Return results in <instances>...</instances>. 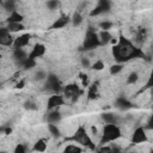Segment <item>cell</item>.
I'll use <instances>...</instances> for the list:
<instances>
[{
  "mask_svg": "<svg viewBox=\"0 0 153 153\" xmlns=\"http://www.w3.org/2000/svg\"><path fill=\"white\" fill-rule=\"evenodd\" d=\"M138 79H139V74L136 72H132L127 78V83L128 84H135L138 82Z\"/></svg>",
  "mask_w": 153,
  "mask_h": 153,
  "instance_id": "cell-28",
  "label": "cell"
},
{
  "mask_svg": "<svg viewBox=\"0 0 153 153\" xmlns=\"http://www.w3.org/2000/svg\"><path fill=\"white\" fill-rule=\"evenodd\" d=\"M3 1H4V0H0V4H3Z\"/></svg>",
  "mask_w": 153,
  "mask_h": 153,
  "instance_id": "cell-45",
  "label": "cell"
},
{
  "mask_svg": "<svg viewBox=\"0 0 153 153\" xmlns=\"http://www.w3.org/2000/svg\"><path fill=\"white\" fill-rule=\"evenodd\" d=\"M48 129H49V133L53 135V136H55V138H59L60 136V129L57 128V126H55L54 123H49L48 124Z\"/></svg>",
  "mask_w": 153,
  "mask_h": 153,
  "instance_id": "cell-24",
  "label": "cell"
},
{
  "mask_svg": "<svg viewBox=\"0 0 153 153\" xmlns=\"http://www.w3.org/2000/svg\"><path fill=\"white\" fill-rule=\"evenodd\" d=\"M47 6H48L49 10H55L59 6V1H57V0H48Z\"/></svg>",
  "mask_w": 153,
  "mask_h": 153,
  "instance_id": "cell-33",
  "label": "cell"
},
{
  "mask_svg": "<svg viewBox=\"0 0 153 153\" xmlns=\"http://www.w3.org/2000/svg\"><path fill=\"white\" fill-rule=\"evenodd\" d=\"M35 66H36V60L29 59V57H26V60H25L24 63H23V67H24L25 69H31V68H34Z\"/></svg>",
  "mask_w": 153,
  "mask_h": 153,
  "instance_id": "cell-26",
  "label": "cell"
},
{
  "mask_svg": "<svg viewBox=\"0 0 153 153\" xmlns=\"http://www.w3.org/2000/svg\"><path fill=\"white\" fill-rule=\"evenodd\" d=\"M99 26H101L102 30H108L109 31L113 28V23L111 22H108V21H104V22H101L99 23Z\"/></svg>",
  "mask_w": 153,
  "mask_h": 153,
  "instance_id": "cell-30",
  "label": "cell"
},
{
  "mask_svg": "<svg viewBox=\"0 0 153 153\" xmlns=\"http://www.w3.org/2000/svg\"><path fill=\"white\" fill-rule=\"evenodd\" d=\"M6 28L10 32H19V31H23L25 29L23 23H9V25Z\"/></svg>",
  "mask_w": 153,
  "mask_h": 153,
  "instance_id": "cell-18",
  "label": "cell"
},
{
  "mask_svg": "<svg viewBox=\"0 0 153 153\" xmlns=\"http://www.w3.org/2000/svg\"><path fill=\"white\" fill-rule=\"evenodd\" d=\"M110 151H111L110 147H102V148H99V152H110Z\"/></svg>",
  "mask_w": 153,
  "mask_h": 153,
  "instance_id": "cell-41",
  "label": "cell"
},
{
  "mask_svg": "<svg viewBox=\"0 0 153 153\" xmlns=\"http://www.w3.org/2000/svg\"><path fill=\"white\" fill-rule=\"evenodd\" d=\"M5 127H6V126L0 127V134H4V133H5Z\"/></svg>",
  "mask_w": 153,
  "mask_h": 153,
  "instance_id": "cell-44",
  "label": "cell"
},
{
  "mask_svg": "<svg viewBox=\"0 0 153 153\" xmlns=\"http://www.w3.org/2000/svg\"><path fill=\"white\" fill-rule=\"evenodd\" d=\"M82 65H83V67H85V68L91 67V62H90V60H89L88 57H82Z\"/></svg>",
  "mask_w": 153,
  "mask_h": 153,
  "instance_id": "cell-37",
  "label": "cell"
},
{
  "mask_svg": "<svg viewBox=\"0 0 153 153\" xmlns=\"http://www.w3.org/2000/svg\"><path fill=\"white\" fill-rule=\"evenodd\" d=\"M147 141V135L146 132L142 127H139L134 130L133 136H132V142L133 143H141V142H146Z\"/></svg>",
  "mask_w": 153,
  "mask_h": 153,
  "instance_id": "cell-8",
  "label": "cell"
},
{
  "mask_svg": "<svg viewBox=\"0 0 153 153\" xmlns=\"http://www.w3.org/2000/svg\"><path fill=\"white\" fill-rule=\"evenodd\" d=\"M25 151H26V148H25V146L22 145V143H18L17 147L15 148V152H16V153H24Z\"/></svg>",
  "mask_w": 153,
  "mask_h": 153,
  "instance_id": "cell-36",
  "label": "cell"
},
{
  "mask_svg": "<svg viewBox=\"0 0 153 153\" xmlns=\"http://www.w3.org/2000/svg\"><path fill=\"white\" fill-rule=\"evenodd\" d=\"M13 37L11 36V32L7 30V28H0V44L10 47L13 44Z\"/></svg>",
  "mask_w": 153,
  "mask_h": 153,
  "instance_id": "cell-7",
  "label": "cell"
},
{
  "mask_svg": "<svg viewBox=\"0 0 153 153\" xmlns=\"http://www.w3.org/2000/svg\"><path fill=\"white\" fill-rule=\"evenodd\" d=\"M24 108L26 110H37V105L34 102H31V101H26L24 103Z\"/></svg>",
  "mask_w": 153,
  "mask_h": 153,
  "instance_id": "cell-32",
  "label": "cell"
},
{
  "mask_svg": "<svg viewBox=\"0 0 153 153\" xmlns=\"http://www.w3.org/2000/svg\"><path fill=\"white\" fill-rule=\"evenodd\" d=\"M122 69H123V65H122V63H116V65H113V66L110 67V74L115 75V74L120 73Z\"/></svg>",
  "mask_w": 153,
  "mask_h": 153,
  "instance_id": "cell-27",
  "label": "cell"
},
{
  "mask_svg": "<svg viewBox=\"0 0 153 153\" xmlns=\"http://www.w3.org/2000/svg\"><path fill=\"white\" fill-rule=\"evenodd\" d=\"M1 57H3V55H1V54H0V59H1Z\"/></svg>",
  "mask_w": 153,
  "mask_h": 153,
  "instance_id": "cell-46",
  "label": "cell"
},
{
  "mask_svg": "<svg viewBox=\"0 0 153 153\" xmlns=\"http://www.w3.org/2000/svg\"><path fill=\"white\" fill-rule=\"evenodd\" d=\"M113 54L115 60L120 63L126 62L134 57H145V54L142 53V50L139 48H135L132 44V42L124 38L123 36H121L117 44L113 47Z\"/></svg>",
  "mask_w": 153,
  "mask_h": 153,
  "instance_id": "cell-1",
  "label": "cell"
},
{
  "mask_svg": "<svg viewBox=\"0 0 153 153\" xmlns=\"http://www.w3.org/2000/svg\"><path fill=\"white\" fill-rule=\"evenodd\" d=\"M89 99H96L97 98V84H92L89 89Z\"/></svg>",
  "mask_w": 153,
  "mask_h": 153,
  "instance_id": "cell-25",
  "label": "cell"
},
{
  "mask_svg": "<svg viewBox=\"0 0 153 153\" xmlns=\"http://www.w3.org/2000/svg\"><path fill=\"white\" fill-rule=\"evenodd\" d=\"M46 89H48L49 91H53V92H59L60 90V82H59V78L55 75V74H49L47 75L46 78Z\"/></svg>",
  "mask_w": 153,
  "mask_h": 153,
  "instance_id": "cell-6",
  "label": "cell"
},
{
  "mask_svg": "<svg viewBox=\"0 0 153 153\" xmlns=\"http://www.w3.org/2000/svg\"><path fill=\"white\" fill-rule=\"evenodd\" d=\"M117 42H118V41H117L116 38H111V40H110V43H113L114 46H115V44H117Z\"/></svg>",
  "mask_w": 153,
  "mask_h": 153,
  "instance_id": "cell-43",
  "label": "cell"
},
{
  "mask_svg": "<svg viewBox=\"0 0 153 153\" xmlns=\"http://www.w3.org/2000/svg\"><path fill=\"white\" fill-rule=\"evenodd\" d=\"M63 95H65V97L71 98L72 103H75L76 101H78L79 96L82 95V91L79 90V86L76 84H71V85H67L63 89Z\"/></svg>",
  "mask_w": 153,
  "mask_h": 153,
  "instance_id": "cell-5",
  "label": "cell"
},
{
  "mask_svg": "<svg viewBox=\"0 0 153 153\" xmlns=\"http://www.w3.org/2000/svg\"><path fill=\"white\" fill-rule=\"evenodd\" d=\"M104 67H105V66H104V62H103L102 60H98V61H96L93 65H91V68H92L93 71H102Z\"/></svg>",
  "mask_w": 153,
  "mask_h": 153,
  "instance_id": "cell-29",
  "label": "cell"
},
{
  "mask_svg": "<svg viewBox=\"0 0 153 153\" xmlns=\"http://www.w3.org/2000/svg\"><path fill=\"white\" fill-rule=\"evenodd\" d=\"M23 21H24L23 15H21V13L17 12L16 10L12 11L11 15L9 16V18H7V22H9V23H23Z\"/></svg>",
  "mask_w": 153,
  "mask_h": 153,
  "instance_id": "cell-15",
  "label": "cell"
},
{
  "mask_svg": "<svg viewBox=\"0 0 153 153\" xmlns=\"http://www.w3.org/2000/svg\"><path fill=\"white\" fill-rule=\"evenodd\" d=\"M83 149L80 148V147H78V146H74V145H68L66 148H65V152H82Z\"/></svg>",
  "mask_w": 153,
  "mask_h": 153,
  "instance_id": "cell-31",
  "label": "cell"
},
{
  "mask_svg": "<svg viewBox=\"0 0 153 153\" xmlns=\"http://www.w3.org/2000/svg\"><path fill=\"white\" fill-rule=\"evenodd\" d=\"M71 140L78 142V143H80L83 146H86V147H90V148L95 149V145H93L92 140L90 139V136L88 135V133H86L84 127H79L78 130L75 132V134L71 138Z\"/></svg>",
  "mask_w": 153,
  "mask_h": 153,
  "instance_id": "cell-3",
  "label": "cell"
},
{
  "mask_svg": "<svg viewBox=\"0 0 153 153\" xmlns=\"http://www.w3.org/2000/svg\"><path fill=\"white\" fill-rule=\"evenodd\" d=\"M98 37H99L101 44H108V43H110V40L113 38L111 34H110L108 30H102V31L98 34Z\"/></svg>",
  "mask_w": 153,
  "mask_h": 153,
  "instance_id": "cell-16",
  "label": "cell"
},
{
  "mask_svg": "<svg viewBox=\"0 0 153 153\" xmlns=\"http://www.w3.org/2000/svg\"><path fill=\"white\" fill-rule=\"evenodd\" d=\"M46 149H47V143L44 140H38L34 146V151L36 152H44Z\"/></svg>",
  "mask_w": 153,
  "mask_h": 153,
  "instance_id": "cell-23",
  "label": "cell"
},
{
  "mask_svg": "<svg viewBox=\"0 0 153 153\" xmlns=\"http://www.w3.org/2000/svg\"><path fill=\"white\" fill-rule=\"evenodd\" d=\"M30 38H31V35H30V34H23V35H21L19 37L15 38V41H13V47H15V49H21V48L28 46Z\"/></svg>",
  "mask_w": 153,
  "mask_h": 153,
  "instance_id": "cell-9",
  "label": "cell"
},
{
  "mask_svg": "<svg viewBox=\"0 0 153 153\" xmlns=\"http://www.w3.org/2000/svg\"><path fill=\"white\" fill-rule=\"evenodd\" d=\"M0 88H1V83H0Z\"/></svg>",
  "mask_w": 153,
  "mask_h": 153,
  "instance_id": "cell-47",
  "label": "cell"
},
{
  "mask_svg": "<svg viewBox=\"0 0 153 153\" xmlns=\"http://www.w3.org/2000/svg\"><path fill=\"white\" fill-rule=\"evenodd\" d=\"M91 132H92V134H95V135H96V134L98 133V129H97L95 126H92V127H91Z\"/></svg>",
  "mask_w": 153,
  "mask_h": 153,
  "instance_id": "cell-42",
  "label": "cell"
},
{
  "mask_svg": "<svg viewBox=\"0 0 153 153\" xmlns=\"http://www.w3.org/2000/svg\"><path fill=\"white\" fill-rule=\"evenodd\" d=\"M47 120L49 123H57L61 121V114L59 111H51L48 114L47 116Z\"/></svg>",
  "mask_w": 153,
  "mask_h": 153,
  "instance_id": "cell-19",
  "label": "cell"
},
{
  "mask_svg": "<svg viewBox=\"0 0 153 153\" xmlns=\"http://www.w3.org/2000/svg\"><path fill=\"white\" fill-rule=\"evenodd\" d=\"M102 13H103L102 9H101L99 6H96V7L90 12V16H91V17H95V16H99V15H102Z\"/></svg>",
  "mask_w": 153,
  "mask_h": 153,
  "instance_id": "cell-35",
  "label": "cell"
},
{
  "mask_svg": "<svg viewBox=\"0 0 153 153\" xmlns=\"http://www.w3.org/2000/svg\"><path fill=\"white\" fill-rule=\"evenodd\" d=\"M116 108H118V109H121V110H126V109L132 108V103H130L129 101H127L126 98L120 97V98H117V101H116Z\"/></svg>",
  "mask_w": 153,
  "mask_h": 153,
  "instance_id": "cell-17",
  "label": "cell"
},
{
  "mask_svg": "<svg viewBox=\"0 0 153 153\" xmlns=\"http://www.w3.org/2000/svg\"><path fill=\"white\" fill-rule=\"evenodd\" d=\"M26 53L21 48V49H15V51H13V59H15V61H16V63L17 65H19V66H23V63H24V61L26 60Z\"/></svg>",
  "mask_w": 153,
  "mask_h": 153,
  "instance_id": "cell-12",
  "label": "cell"
},
{
  "mask_svg": "<svg viewBox=\"0 0 153 153\" xmlns=\"http://www.w3.org/2000/svg\"><path fill=\"white\" fill-rule=\"evenodd\" d=\"M47 78V73L44 71H38L36 74H35V79L36 80H44Z\"/></svg>",
  "mask_w": 153,
  "mask_h": 153,
  "instance_id": "cell-34",
  "label": "cell"
},
{
  "mask_svg": "<svg viewBox=\"0 0 153 153\" xmlns=\"http://www.w3.org/2000/svg\"><path fill=\"white\" fill-rule=\"evenodd\" d=\"M24 86H25V80H24V79L19 80V82L16 84V89H23Z\"/></svg>",
  "mask_w": 153,
  "mask_h": 153,
  "instance_id": "cell-39",
  "label": "cell"
},
{
  "mask_svg": "<svg viewBox=\"0 0 153 153\" xmlns=\"http://www.w3.org/2000/svg\"><path fill=\"white\" fill-rule=\"evenodd\" d=\"M69 22H71V18L68 16H61L59 19H56L53 23V25H51L50 29H61V28H65Z\"/></svg>",
  "mask_w": 153,
  "mask_h": 153,
  "instance_id": "cell-13",
  "label": "cell"
},
{
  "mask_svg": "<svg viewBox=\"0 0 153 153\" xmlns=\"http://www.w3.org/2000/svg\"><path fill=\"white\" fill-rule=\"evenodd\" d=\"M44 53H46V47H44V44H41V43H38V44H36L34 48H32V50H31V53L29 54V59H34V60H36L37 57H41V56H43L44 55Z\"/></svg>",
  "mask_w": 153,
  "mask_h": 153,
  "instance_id": "cell-11",
  "label": "cell"
},
{
  "mask_svg": "<svg viewBox=\"0 0 153 153\" xmlns=\"http://www.w3.org/2000/svg\"><path fill=\"white\" fill-rule=\"evenodd\" d=\"M80 76H82V80H83V86H84V88H86V86L89 85L88 75H86V74H80Z\"/></svg>",
  "mask_w": 153,
  "mask_h": 153,
  "instance_id": "cell-38",
  "label": "cell"
},
{
  "mask_svg": "<svg viewBox=\"0 0 153 153\" xmlns=\"http://www.w3.org/2000/svg\"><path fill=\"white\" fill-rule=\"evenodd\" d=\"M102 118L105 122V124H117V121H118V117L115 114H111V113L103 114L102 115Z\"/></svg>",
  "mask_w": 153,
  "mask_h": 153,
  "instance_id": "cell-14",
  "label": "cell"
},
{
  "mask_svg": "<svg viewBox=\"0 0 153 153\" xmlns=\"http://www.w3.org/2000/svg\"><path fill=\"white\" fill-rule=\"evenodd\" d=\"M11 133H12V128H11V127H9V126H6V127H5V133H4V134L10 135Z\"/></svg>",
  "mask_w": 153,
  "mask_h": 153,
  "instance_id": "cell-40",
  "label": "cell"
},
{
  "mask_svg": "<svg viewBox=\"0 0 153 153\" xmlns=\"http://www.w3.org/2000/svg\"><path fill=\"white\" fill-rule=\"evenodd\" d=\"M103 12H108L111 7V3H110V0H98V5Z\"/></svg>",
  "mask_w": 153,
  "mask_h": 153,
  "instance_id": "cell-21",
  "label": "cell"
},
{
  "mask_svg": "<svg viewBox=\"0 0 153 153\" xmlns=\"http://www.w3.org/2000/svg\"><path fill=\"white\" fill-rule=\"evenodd\" d=\"M121 136V130L117 124H107L103 129V135L101 139V143H108L110 141H115Z\"/></svg>",
  "mask_w": 153,
  "mask_h": 153,
  "instance_id": "cell-2",
  "label": "cell"
},
{
  "mask_svg": "<svg viewBox=\"0 0 153 153\" xmlns=\"http://www.w3.org/2000/svg\"><path fill=\"white\" fill-rule=\"evenodd\" d=\"M65 101H63V97L62 96H59V95H54L51 96L49 99H48V103H47V108L49 110L54 109V108H57V107H61L63 105Z\"/></svg>",
  "mask_w": 153,
  "mask_h": 153,
  "instance_id": "cell-10",
  "label": "cell"
},
{
  "mask_svg": "<svg viewBox=\"0 0 153 153\" xmlns=\"http://www.w3.org/2000/svg\"><path fill=\"white\" fill-rule=\"evenodd\" d=\"M99 44H101V41H99V37H98V34H96L92 30H89L86 32V36H85L84 48L86 50H91V49L97 48Z\"/></svg>",
  "mask_w": 153,
  "mask_h": 153,
  "instance_id": "cell-4",
  "label": "cell"
},
{
  "mask_svg": "<svg viewBox=\"0 0 153 153\" xmlns=\"http://www.w3.org/2000/svg\"><path fill=\"white\" fill-rule=\"evenodd\" d=\"M3 6L5 7V10L12 12V11L16 10V0H4V1H3Z\"/></svg>",
  "mask_w": 153,
  "mask_h": 153,
  "instance_id": "cell-22",
  "label": "cell"
},
{
  "mask_svg": "<svg viewBox=\"0 0 153 153\" xmlns=\"http://www.w3.org/2000/svg\"><path fill=\"white\" fill-rule=\"evenodd\" d=\"M71 22H72L73 26H79V25L83 23V17H82V15H80L79 11L74 12V15H73L72 18H71Z\"/></svg>",
  "mask_w": 153,
  "mask_h": 153,
  "instance_id": "cell-20",
  "label": "cell"
}]
</instances>
